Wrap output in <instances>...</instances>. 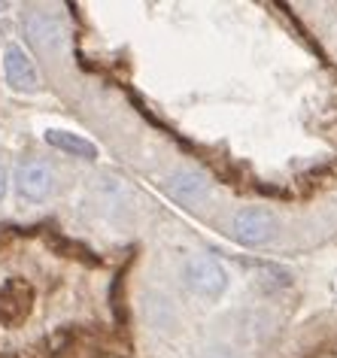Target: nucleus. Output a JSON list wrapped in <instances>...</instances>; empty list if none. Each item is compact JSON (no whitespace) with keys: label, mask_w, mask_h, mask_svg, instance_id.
I'll list each match as a JSON object with an SVG mask.
<instances>
[{"label":"nucleus","mask_w":337,"mask_h":358,"mask_svg":"<svg viewBox=\"0 0 337 358\" xmlns=\"http://www.w3.org/2000/svg\"><path fill=\"white\" fill-rule=\"evenodd\" d=\"M222 358H225V355H222Z\"/></svg>","instance_id":"10"},{"label":"nucleus","mask_w":337,"mask_h":358,"mask_svg":"<svg viewBox=\"0 0 337 358\" xmlns=\"http://www.w3.org/2000/svg\"><path fill=\"white\" fill-rule=\"evenodd\" d=\"M3 76L15 92H40V85H43L37 64H34L28 52L22 46H15V43L6 46V52H3Z\"/></svg>","instance_id":"6"},{"label":"nucleus","mask_w":337,"mask_h":358,"mask_svg":"<svg viewBox=\"0 0 337 358\" xmlns=\"http://www.w3.org/2000/svg\"><path fill=\"white\" fill-rule=\"evenodd\" d=\"M34 310V285L28 280H6L0 285V328H19Z\"/></svg>","instance_id":"4"},{"label":"nucleus","mask_w":337,"mask_h":358,"mask_svg":"<svg viewBox=\"0 0 337 358\" xmlns=\"http://www.w3.org/2000/svg\"><path fill=\"white\" fill-rule=\"evenodd\" d=\"M167 192H171L173 201L180 203H201L210 194V179L201 173V170H176V173L167 179Z\"/></svg>","instance_id":"7"},{"label":"nucleus","mask_w":337,"mask_h":358,"mask_svg":"<svg viewBox=\"0 0 337 358\" xmlns=\"http://www.w3.org/2000/svg\"><path fill=\"white\" fill-rule=\"evenodd\" d=\"M24 31H28V40L46 55H58L67 46V24L55 13L31 10L24 15Z\"/></svg>","instance_id":"3"},{"label":"nucleus","mask_w":337,"mask_h":358,"mask_svg":"<svg viewBox=\"0 0 337 358\" xmlns=\"http://www.w3.org/2000/svg\"><path fill=\"white\" fill-rule=\"evenodd\" d=\"M182 280L194 294H201L207 301H216L228 289V271L213 255H192L182 264Z\"/></svg>","instance_id":"1"},{"label":"nucleus","mask_w":337,"mask_h":358,"mask_svg":"<svg viewBox=\"0 0 337 358\" xmlns=\"http://www.w3.org/2000/svg\"><path fill=\"white\" fill-rule=\"evenodd\" d=\"M280 231L277 216L268 207H243L231 219V234L243 246H264Z\"/></svg>","instance_id":"2"},{"label":"nucleus","mask_w":337,"mask_h":358,"mask_svg":"<svg viewBox=\"0 0 337 358\" xmlns=\"http://www.w3.org/2000/svg\"><path fill=\"white\" fill-rule=\"evenodd\" d=\"M6 189H10V176H6V167L0 164V201L6 198Z\"/></svg>","instance_id":"9"},{"label":"nucleus","mask_w":337,"mask_h":358,"mask_svg":"<svg viewBox=\"0 0 337 358\" xmlns=\"http://www.w3.org/2000/svg\"><path fill=\"white\" fill-rule=\"evenodd\" d=\"M15 189L24 201H46L52 189H55V170H52L46 161H24V164L15 167Z\"/></svg>","instance_id":"5"},{"label":"nucleus","mask_w":337,"mask_h":358,"mask_svg":"<svg viewBox=\"0 0 337 358\" xmlns=\"http://www.w3.org/2000/svg\"><path fill=\"white\" fill-rule=\"evenodd\" d=\"M46 143L49 146H55V149H61V152H67V155H73V158H85V161L97 158L94 143L79 137V134H70V131H46Z\"/></svg>","instance_id":"8"}]
</instances>
